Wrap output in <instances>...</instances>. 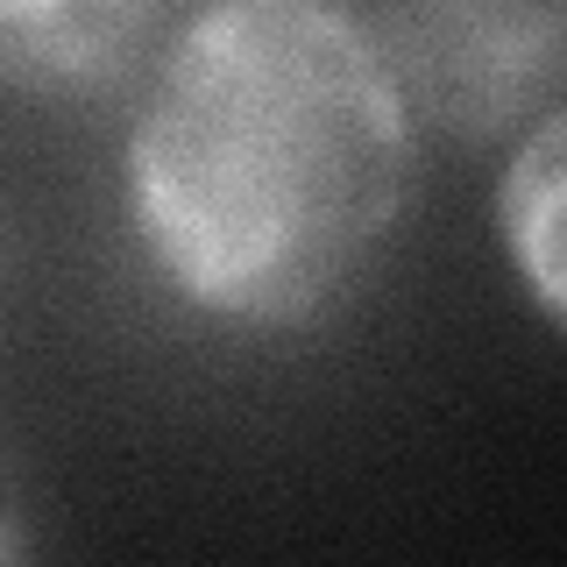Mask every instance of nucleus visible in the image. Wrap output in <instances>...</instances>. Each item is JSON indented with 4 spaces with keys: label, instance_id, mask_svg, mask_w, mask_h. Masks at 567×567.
<instances>
[{
    "label": "nucleus",
    "instance_id": "f257e3e1",
    "mask_svg": "<svg viewBox=\"0 0 567 567\" xmlns=\"http://www.w3.org/2000/svg\"><path fill=\"white\" fill-rule=\"evenodd\" d=\"M419 199V106L341 0H206L150 71L128 213L185 306L319 327Z\"/></svg>",
    "mask_w": 567,
    "mask_h": 567
},
{
    "label": "nucleus",
    "instance_id": "20e7f679",
    "mask_svg": "<svg viewBox=\"0 0 567 567\" xmlns=\"http://www.w3.org/2000/svg\"><path fill=\"white\" fill-rule=\"evenodd\" d=\"M496 235L525 298L567 333V106L532 121L496 177Z\"/></svg>",
    "mask_w": 567,
    "mask_h": 567
},
{
    "label": "nucleus",
    "instance_id": "7ed1b4c3",
    "mask_svg": "<svg viewBox=\"0 0 567 567\" xmlns=\"http://www.w3.org/2000/svg\"><path fill=\"white\" fill-rule=\"evenodd\" d=\"M177 0H0V85L35 100H100L156 50Z\"/></svg>",
    "mask_w": 567,
    "mask_h": 567
},
{
    "label": "nucleus",
    "instance_id": "f03ea898",
    "mask_svg": "<svg viewBox=\"0 0 567 567\" xmlns=\"http://www.w3.org/2000/svg\"><path fill=\"white\" fill-rule=\"evenodd\" d=\"M369 35L447 135L496 142L567 106V0H383Z\"/></svg>",
    "mask_w": 567,
    "mask_h": 567
},
{
    "label": "nucleus",
    "instance_id": "39448f33",
    "mask_svg": "<svg viewBox=\"0 0 567 567\" xmlns=\"http://www.w3.org/2000/svg\"><path fill=\"white\" fill-rule=\"evenodd\" d=\"M22 525H14V504H8V489H0V560H14V554H22Z\"/></svg>",
    "mask_w": 567,
    "mask_h": 567
}]
</instances>
